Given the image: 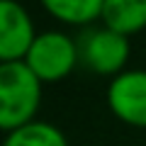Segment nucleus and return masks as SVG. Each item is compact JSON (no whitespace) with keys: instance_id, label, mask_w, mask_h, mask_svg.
I'll use <instances>...</instances> for the list:
<instances>
[{"instance_id":"obj_1","label":"nucleus","mask_w":146,"mask_h":146,"mask_svg":"<svg viewBox=\"0 0 146 146\" xmlns=\"http://www.w3.org/2000/svg\"><path fill=\"white\" fill-rule=\"evenodd\" d=\"M42 80L25 61L0 63V131L10 134L36 119L42 105Z\"/></svg>"},{"instance_id":"obj_2","label":"nucleus","mask_w":146,"mask_h":146,"mask_svg":"<svg viewBox=\"0 0 146 146\" xmlns=\"http://www.w3.org/2000/svg\"><path fill=\"white\" fill-rule=\"evenodd\" d=\"M25 63L42 80V85L58 83V80L68 78L80 63L78 42L61 29L36 32L34 42L25 56Z\"/></svg>"},{"instance_id":"obj_3","label":"nucleus","mask_w":146,"mask_h":146,"mask_svg":"<svg viewBox=\"0 0 146 146\" xmlns=\"http://www.w3.org/2000/svg\"><path fill=\"white\" fill-rule=\"evenodd\" d=\"M80 51V63L95 76H107L110 80L127 71V61H129V36L119 34V32L110 29V27H95V29L85 32L83 39L78 42Z\"/></svg>"},{"instance_id":"obj_4","label":"nucleus","mask_w":146,"mask_h":146,"mask_svg":"<svg viewBox=\"0 0 146 146\" xmlns=\"http://www.w3.org/2000/svg\"><path fill=\"white\" fill-rule=\"evenodd\" d=\"M107 107L127 127L146 129V71L127 68L107 85Z\"/></svg>"},{"instance_id":"obj_5","label":"nucleus","mask_w":146,"mask_h":146,"mask_svg":"<svg viewBox=\"0 0 146 146\" xmlns=\"http://www.w3.org/2000/svg\"><path fill=\"white\" fill-rule=\"evenodd\" d=\"M36 36L34 20L17 0H0V63L25 61Z\"/></svg>"},{"instance_id":"obj_6","label":"nucleus","mask_w":146,"mask_h":146,"mask_svg":"<svg viewBox=\"0 0 146 146\" xmlns=\"http://www.w3.org/2000/svg\"><path fill=\"white\" fill-rule=\"evenodd\" d=\"M100 22L124 36L139 34L146 29V0H105Z\"/></svg>"},{"instance_id":"obj_7","label":"nucleus","mask_w":146,"mask_h":146,"mask_svg":"<svg viewBox=\"0 0 146 146\" xmlns=\"http://www.w3.org/2000/svg\"><path fill=\"white\" fill-rule=\"evenodd\" d=\"M42 7L61 25L85 27L100 20L105 0H39Z\"/></svg>"},{"instance_id":"obj_8","label":"nucleus","mask_w":146,"mask_h":146,"mask_svg":"<svg viewBox=\"0 0 146 146\" xmlns=\"http://www.w3.org/2000/svg\"><path fill=\"white\" fill-rule=\"evenodd\" d=\"M0 146H68V139L56 124L34 119L29 124L5 134Z\"/></svg>"}]
</instances>
